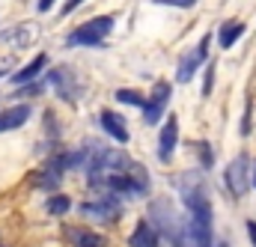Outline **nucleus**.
<instances>
[{
  "label": "nucleus",
  "instance_id": "f257e3e1",
  "mask_svg": "<svg viewBox=\"0 0 256 247\" xmlns=\"http://www.w3.org/2000/svg\"><path fill=\"white\" fill-rule=\"evenodd\" d=\"M152 220H155V224H158V230L170 238V244L179 247L182 232H185V224L176 218V208H173L167 200H155V202H152Z\"/></svg>",
  "mask_w": 256,
  "mask_h": 247
},
{
  "label": "nucleus",
  "instance_id": "f03ea898",
  "mask_svg": "<svg viewBox=\"0 0 256 247\" xmlns=\"http://www.w3.org/2000/svg\"><path fill=\"white\" fill-rule=\"evenodd\" d=\"M114 30V18L110 15H102V18H92L86 24H80L74 33H68L66 45H102V39Z\"/></svg>",
  "mask_w": 256,
  "mask_h": 247
},
{
  "label": "nucleus",
  "instance_id": "7ed1b4c3",
  "mask_svg": "<svg viewBox=\"0 0 256 247\" xmlns=\"http://www.w3.org/2000/svg\"><path fill=\"white\" fill-rule=\"evenodd\" d=\"M248 155H238L230 167H226V185H230V190H232V196H242L244 190H248V185H250V176H248Z\"/></svg>",
  "mask_w": 256,
  "mask_h": 247
},
{
  "label": "nucleus",
  "instance_id": "20e7f679",
  "mask_svg": "<svg viewBox=\"0 0 256 247\" xmlns=\"http://www.w3.org/2000/svg\"><path fill=\"white\" fill-rule=\"evenodd\" d=\"M170 102V84H155V90H152V98H146V104H143V116H146V122H158L161 120V114H164V104Z\"/></svg>",
  "mask_w": 256,
  "mask_h": 247
},
{
  "label": "nucleus",
  "instance_id": "39448f33",
  "mask_svg": "<svg viewBox=\"0 0 256 247\" xmlns=\"http://www.w3.org/2000/svg\"><path fill=\"white\" fill-rule=\"evenodd\" d=\"M208 42H212V39L206 36V39L200 42V48H196V51H191L188 57H182V62H179V72H176V78H179L182 84H188V80L194 78V72L200 68V62L206 60V51H208Z\"/></svg>",
  "mask_w": 256,
  "mask_h": 247
},
{
  "label": "nucleus",
  "instance_id": "423d86ee",
  "mask_svg": "<svg viewBox=\"0 0 256 247\" xmlns=\"http://www.w3.org/2000/svg\"><path fill=\"white\" fill-rule=\"evenodd\" d=\"M176 140H179V120H176V116H170V120L164 122L161 137H158V155H161V161H167V158L173 155Z\"/></svg>",
  "mask_w": 256,
  "mask_h": 247
},
{
  "label": "nucleus",
  "instance_id": "0eeeda50",
  "mask_svg": "<svg viewBox=\"0 0 256 247\" xmlns=\"http://www.w3.org/2000/svg\"><path fill=\"white\" fill-rule=\"evenodd\" d=\"M30 120V108L27 104H18V108H9V110H0V131H12V128H21V125Z\"/></svg>",
  "mask_w": 256,
  "mask_h": 247
},
{
  "label": "nucleus",
  "instance_id": "6e6552de",
  "mask_svg": "<svg viewBox=\"0 0 256 247\" xmlns=\"http://www.w3.org/2000/svg\"><path fill=\"white\" fill-rule=\"evenodd\" d=\"M86 218H96V220H114L116 214H120V208H116V202L114 200H102V202H86L84 208H80Z\"/></svg>",
  "mask_w": 256,
  "mask_h": 247
},
{
  "label": "nucleus",
  "instance_id": "1a4fd4ad",
  "mask_svg": "<svg viewBox=\"0 0 256 247\" xmlns=\"http://www.w3.org/2000/svg\"><path fill=\"white\" fill-rule=\"evenodd\" d=\"M102 128H104L116 143H128V128H126V120H122V116L104 110V114H102Z\"/></svg>",
  "mask_w": 256,
  "mask_h": 247
},
{
  "label": "nucleus",
  "instance_id": "9d476101",
  "mask_svg": "<svg viewBox=\"0 0 256 247\" xmlns=\"http://www.w3.org/2000/svg\"><path fill=\"white\" fill-rule=\"evenodd\" d=\"M128 244H131V247H158V232H155L146 220H140V224L134 226V232H131Z\"/></svg>",
  "mask_w": 256,
  "mask_h": 247
},
{
  "label": "nucleus",
  "instance_id": "9b49d317",
  "mask_svg": "<svg viewBox=\"0 0 256 247\" xmlns=\"http://www.w3.org/2000/svg\"><path fill=\"white\" fill-rule=\"evenodd\" d=\"M45 66H48V57H45V54H39L36 60L27 62L21 72H15V74H12V84H30V80H33V78H36V74H39Z\"/></svg>",
  "mask_w": 256,
  "mask_h": 247
},
{
  "label": "nucleus",
  "instance_id": "f8f14e48",
  "mask_svg": "<svg viewBox=\"0 0 256 247\" xmlns=\"http://www.w3.org/2000/svg\"><path fill=\"white\" fill-rule=\"evenodd\" d=\"M68 238L74 242V247H104V238L90 230H68Z\"/></svg>",
  "mask_w": 256,
  "mask_h": 247
},
{
  "label": "nucleus",
  "instance_id": "ddd939ff",
  "mask_svg": "<svg viewBox=\"0 0 256 247\" xmlns=\"http://www.w3.org/2000/svg\"><path fill=\"white\" fill-rule=\"evenodd\" d=\"M244 33V24L242 21H230V24H224L220 27V33H218V39H220V48H232L236 42H238V36Z\"/></svg>",
  "mask_w": 256,
  "mask_h": 247
},
{
  "label": "nucleus",
  "instance_id": "4468645a",
  "mask_svg": "<svg viewBox=\"0 0 256 247\" xmlns=\"http://www.w3.org/2000/svg\"><path fill=\"white\" fill-rule=\"evenodd\" d=\"M68 208H72V202H68V196H63V194H57V196L48 200V212L51 214H66Z\"/></svg>",
  "mask_w": 256,
  "mask_h": 247
},
{
  "label": "nucleus",
  "instance_id": "2eb2a0df",
  "mask_svg": "<svg viewBox=\"0 0 256 247\" xmlns=\"http://www.w3.org/2000/svg\"><path fill=\"white\" fill-rule=\"evenodd\" d=\"M116 102L134 104V108H143V104H146V98H143L140 92H131V90H120V92H116Z\"/></svg>",
  "mask_w": 256,
  "mask_h": 247
},
{
  "label": "nucleus",
  "instance_id": "dca6fc26",
  "mask_svg": "<svg viewBox=\"0 0 256 247\" xmlns=\"http://www.w3.org/2000/svg\"><path fill=\"white\" fill-rule=\"evenodd\" d=\"M152 3H158V6H194L196 0H152Z\"/></svg>",
  "mask_w": 256,
  "mask_h": 247
},
{
  "label": "nucleus",
  "instance_id": "f3484780",
  "mask_svg": "<svg viewBox=\"0 0 256 247\" xmlns=\"http://www.w3.org/2000/svg\"><path fill=\"white\" fill-rule=\"evenodd\" d=\"M212 84H214V66H208V72H206V86H202V96H208V92H212Z\"/></svg>",
  "mask_w": 256,
  "mask_h": 247
},
{
  "label": "nucleus",
  "instance_id": "a211bd4d",
  "mask_svg": "<svg viewBox=\"0 0 256 247\" xmlns=\"http://www.w3.org/2000/svg\"><path fill=\"white\" fill-rule=\"evenodd\" d=\"M80 3H84V0H68V3H66V6H63V12H66V15H68V12H72V9H78Z\"/></svg>",
  "mask_w": 256,
  "mask_h": 247
},
{
  "label": "nucleus",
  "instance_id": "6ab92c4d",
  "mask_svg": "<svg viewBox=\"0 0 256 247\" xmlns=\"http://www.w3.org/2000/svg\"><path fill=\"white\" fill-rule=\"evenodd\" d=\"M54 6V0H39V12H48Z\"/></svg>",
  "mask_w": 256,
  "mask_h": 247
},
{
  "label": "nucleus",
  "instance_id": "aec40b11",
  "mask_svg": "<svg viewBox=\"0 0 256 247\" xmlns=\"http://www.w3.org/2000/svg\"><path fill=\"white\" fill-rule=\"evenodd\" d=\"M248 232H250V238H254V244H256V220H250V224H248Z\"/></svg>",
  "mask_w": 256,
  "mask_h": 247
},
{
  "label": "nucleus",
  "instance_id": "412c9836",
  "mask_svg": "<svg viewBox=\"0 0 256 247\" xmlns=\"http://www.w3.org/2000/svg\"><path fill=\"white\" fill-rule=\"evenodd\" d=\"M218 247H226V244H218Z\"/></svg>",
  "mask_w": 256,
  "mask_h": 247
}]
</instances>
